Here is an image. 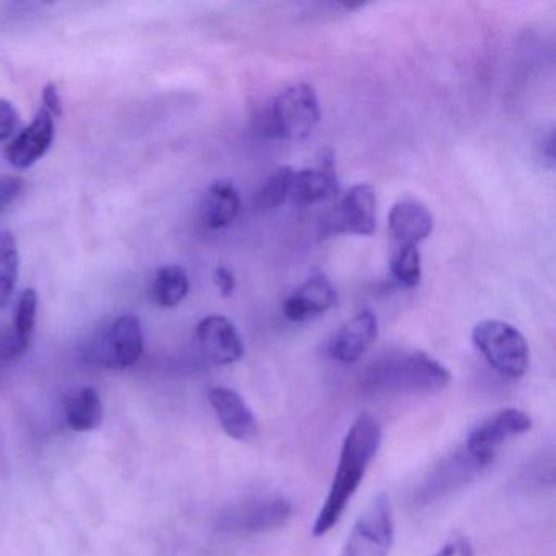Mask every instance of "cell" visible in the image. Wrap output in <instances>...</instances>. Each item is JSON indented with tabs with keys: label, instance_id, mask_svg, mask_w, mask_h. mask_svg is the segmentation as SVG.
<instances>
[{
	"label": "cell",
	"instance_id": "2e32d148",
	"mask_svg": "<svg viewBox=\"0 0 556 556\" xmlns=\"http://www.w3.org/2000/svg\"><path fill=\"white\" fill-rule=\"evenodd\" d=\"M434 229V217L421 201L405 198L396 201L389 214L393 247H418Z\"/></svg>",
	"mask_w": 556,
	"mask_h": 556
},
{
	"label": "cell",
	"instance_id": "7a4b0ae2",
	"mask_svg": "<svg viewBox=\"0 0 556 556\" xmlns=\"http://www.w3.org/2000/svg\"><path fill=\"white\" fill-rule=\"evenodd\" d=\"M447 367L422 351L395 350L369 364L361 386L374 395H432L447 389Z\"/></svg>",
	"mask_w": 556,
	"mask_h": 556
},
{
	"label": "cell",
	"instance_id": "5bb4252c",
	"mask_svg": "<svg viewBox=\"0 0 556 556\" xmlns=\"http://www.w3.org/2000/svg\"><path fill=\"white\" fill-rule=\"evenodd\" d=\"M338 294L327 276L317 273L302 282L282 304L288 320L301 324L325 314L337 305Z\"/></svg>",
	"mask_w": 556,
	"mask_h": 556
},
{
	"label": "cell",
	"instance_id": "8fae6325",
	"mask_svg": "<svg viewBox=\"0 0 556 556\" xmlns=\"http://www.w3.org/2000/svg\"><path fill=\"white\" fill-rule=\"evenodd\" d=\"M488 465L480 458L471 455L467 448L454 452V454L439 462L431 473L425 478L418 488L416 500L418 503L428 504L457 488L464 486L468 481L481 473Z\"/></svg>",
	"mask_w": 556,
	"mask_h": 556
},
{
	"label": "cell",
	"instance_id": "83f0119b",
	"mask_svg": "<svg viewBox=\"0 0 556 556\" xmlns=\"http://www.w3.org/2000/svg\"><path fill=\"white\" fill-rule=\"evenodd\" d=\"M432 556H475L470 540L465 536H454L442 545V548Z\"/></svg>",
	"mask_w": 556,
	"mask_h": 556
},
{
	"label": "cell",
	"instance_id": "e0dca14e",
	"mask_svg": "<svg viewBox=\"0 0 556 556\" xmlns=\"http://www.w3.org/2000/svg\"><path fill=\"white\" fill-rule=\"evenodd\" d=\"M340 190L334 155L331 151L321 152L315 167L295 172L292 180L291 198L298 204H315L337 197Z\"/></svg>",
	"mask_w": 556,
	"mask_h": 556
},
{
	"label": "cell",
	"instance_id": "603a6c76",
	"mask_svg": "<svg viewBox=\"0 0 556 556\" xmlns=\"http://www.w3.org/2000/svg\"><path fill=\"white\" fill-rule=\"evenodd\" d=\"M390 273L403 288H416L421 282V256L418 247H393Z\"/></svg>",
	"mask_w": 556,
	"mask_h": 556
},
{
	"label": "cell",
	"instance_id": "ffe728a7",
	"mask_svg": "<svg viewBox=\"0 0 556 556\" xmlns=\"http://www.w3.org/2000/svg\"><path fill=\"white\" fill-rule=\"evenodd\" d=\"M190 292V279L181 266L168 265L155 273L152 299L164 308L181 304Z\"/></svg>",
	"mask_w": 556,
	"mask_h": 556
},
{
	"label": "cell",
	"instance_id": "6da1fadb",
	"mask_svg": "<svg viewBox=\"0 0 556 556\" xmlns=\"http://www.w3.org/2000/svg\"><path fill=\"white\" fill-rule=\"evenodd\" d=\"M382 442V429L374 416L363 413L351 425L341 445L340 460L330 484L324 506L318 510L317 519L312 527V535H327L343 516L357 488L366 477L370 462L379 451Z\"/></svg>",
	"mask_w": 556,
	"mask_h": 556
},
{
	"label": "cell",
	"instance_id": "30bf717a",
	"mask_svg": "<svg viewBox=\"0 0 556 556\" xmlns=\"http://www.w3.org/2000/svg\"><path fill=\"white\" fill-rule=\"evenodd\" d=\"M194 346L200 356L213 366L239 363L245 354L239 331L223 315H210L197 325Z\"/></svg>",
	"mask_w": 556,
	"mask_h": 556
},
{
	"label": "cell",
	"instance_id": "9a60e30c",
	"mask_svg": "<svg viewBox=\"0 0 556 556\" xmlns=\"http://www.w3.org/2000/svg\"><path fill=\"white\" fill-rule=\"evenodd\" d=\"M210 403L219 419L220 428L236 441H249L258 432V421L252 408L236 390L214 387L210 390Z\"/></svg>",
	"mask_w": 556,
	"mask_h": 556
},
{
	"label": "cell",
	"instance_id": "4fadbf2b",
	"mask_svg": "<svg viewBox=\"0 0 556 556\" xmlns=\"http://www.w3.org/2000/svg\"><path fill=\"white\" fill-rule=\"evenodd\" d=\"M377 337H379V321L376 314L370 311L359 312L331 338L328 354L337 363H357L369 351Z\"/></svg>",
	"mask_w": 556,
	"mask_h": 556
},
{
	"label": "cell",
	"instance_id": "cb8c5ba5",
	"mask_svg": "<svg viewBox=\"0 0 556 556\" xmlns=\"http://www.w3.org/2000/svg\"><path fill=\"white\" fill-rule=\"evenodd\" d=\"M38 314V294L35 289H25L17 301L15 307L14 324L12 330L15 331L21 340L31 343L34 337L35 325H37Z\"/></svg>",
	"mask_w": 556,
	"mask_h": 556
},
{
	"label": "cell",
	"instance_id": "ba28073f",
	"mask_svg": "<svg viewBox=\"0 0 556 556\" xmlns=\"http://www.w3.org/2000/svg\"><path fill=\"white\" fill-rule=\"evenodd\" d=\"M376 190L370 185H354L341 198L333 211L321 220V239L338 236V233H354V236H372L377 224Z\"/></svg>",
	"mask_w": 556,
	"mask_h": 556
},
{
	"label": "cell",
	"instance_id": "4dcf8cb0",
	"mask_svg": "<svg viewBox=\"0 0 556 556\" xmlns=\"http://www.w3.org/2000/svg\"><path fill=\"white\" fill-rule=\"evenodd\" d=\"M539 157L542 159L543 167H555V131H549L539 146Z\"/></svg>",
	"mask_w": 556,
	"mask_h": 556
},
{
	"label": "cell",
	"instance_id": "ac0fdd59",
	"mask_svg": "<svg viewBox=\"0 0 556 556\" xmlns=\"http://www.w3.org/2000/svg\"><path fill=\"white\" fill-rule=\"evenodd\" d=\"M240 194L229 180H217L210 185L201 203V217L210 229L219 230L230 226L239 216Z\"/></svg>",
	"mask_w": 556,
	"mask_h": 556
},
{
	"label": "cell",
	"instance_id": "f546056e",
	"mask_svg": "<svg viewBox=\"0 0 556 556\" xmlns=\"http://www.w3.org/2000/svg\"><path fill=\"white\" fill-rule=\"evenodd\" d=\"M214 282H216L217 289H219L223 298H230L233 291H236V276H233V273L227 269L226 266H220V268L216 269V273H214Z\"/></svg>",
	"mask_w": 556,
	"mask_h": 556
},
{
	"label": "cell",
	"instance_id": "52a82bcc",
	"mask_svg": "<svg viewBox=\"0 0 556 556\" xmlns=\"http://www.w3.org/2000/svg\"><path fill=\"white\" fill-rule=\"evenodd\" d=\"M294 507L279 494H258L230 507L220 526L233 535L252 536L282 529L292 519Z\"/></svg>",
	"mask_w": 556,
	"mask_h": 556
},
{
	"label": "cell",
	"instance_id": "9c48e42d",
	"mask_svg": "<svg viewBox=\"0 0 556 556\" xmlns=\"http://www.w3.org/2000/svg\"><path fill=\"white\" fill-rule=\"evenodd\" d=\"M532 429V418L522 409L504 408L475 426L464 447L490 467L504 442Z\"/></svg>",
	"mask_w": 556,
	"mask_h": 556
},
{
	"label": "cell",
	"instance_id": "4316f807",
	"mask_svg": "<svg viewBox=\"0 0 556 556\" xmlns=\"http://www.w3.org/2000/svg\"><path fill=\"white\" fill-rule=\"evenodd\" d=\"M24 180L18 177H0V213L5 207L11 206L22 191H24Z\"/></svg>",
	"mask_w": 556,
	"mask_h": 556
},
{
	"label": "cell",
	"instance_id": "484cf974",
	"mask_svg": "<svg viewBox=\"0 0 556 556\" xmlns=\"http://www.w3.org/2000/svg\"><path fill=\"white\" fill-rule=\"evenodd\" d=\"M18 112L14 103L0 97V142L8 141L18 126Z\"/></svg>",
	"mask_w": 556,
	"mask_h": 556
},
{
	"label": "cell",
	"instance_id": "5b68a950",
	"mask_svg": "<svg viewBox=\"0 0 556 556\" xmlns=\"http://www.w3.org/2000/svg\"><path fill=\"white\" fill-rule=\"evenodd\" d=\"M471 341L500 376L520 379L529 370V344L513 325L501 320L478 321L471 330Z\"/></svg>",
	"mask_w": 556,
	"mask_h": 556
},
{
	"label": "cell",
	"instance_id": "277c9868",
	"mask_svg": "<svg viewBox=\"0 0 556 556\" xmlns=\"http://www.w3.org/2000/svg\"><path fill=\"white\" fill-rule=\"evenodd\" d=\"M144 353V331L136 315L110 318L97 328L86 346L87 363L102 369L125 370Z\"/></svg>",
	"mask_w": 556,
	"mask_h": 556
},
{
	"label": "cell",
	"instance_id": "8992f818",
	"mask_svg": "<svg viewBox=\"0 0 556 556\" xmlns=\"http://www.w3.org/2000/svg\"><path fill=\"white\" fill-rule=\"evenodd\" d=\"M395 522L389 494L379 493L357 517L338 556H389Z\"/></svg>",
	"mask_w": 556,
	"mask_h": 556
},
{
	"label": "cell",
	"instance_id": "f1b7e54d",
	"mask_svg": "<svg viewBox=\"0 0 556 556\" xmlns=\"http://www.w3.org/2000/svg\"><path fill=\"white\" fill-rule=\"evenodd\" d=\"M41 99H43V109L51 113L54 118L63 115V100H61L56 84L48 83L45 86L43 93H41Z\"/></svg>",
	"mask_w": 556,
	"mask_h": 556
},
{
	"label": "cell",
	"instance_id": "7c38bea8",
	"mask_svg": "<svg viewBox=\"0 0 556 556\" xmlns=\"http://www.w3.org/2000/svg\"><path fill=\"white\" fill-rule=\"evenodd\" d=\"M54 135H56L54 116L47 110L40 109L34 122L9 142L5 148V159L12 167L21 170L34 167L50 151Z\"/></svg>",
	"mask_w": 556,
	"mask_h": 556
},
{
	"label": "cell",
	"instance_id": "7402d4cb",
	"mask_svg": "<svg viewBox=\"0 0 556 556\" xmlns=\"http://www.w3.org/2000/svg\"><path fill=\"white\" fill-rule=\"evenodd\" d=\"M295 172L291 167H279L266 178L265 184L256 191L253 206L258 211L275 210L291 197L292 180Z\"/></svg>",
	"mask_w": 556,
	"mask_h": 556
},
{
	"label": "cell",
	"instance_id": "44dd1931",
	"mask_svg": "<svg viewBox=\"0 0 556 556\" xmlns=\"http://www.w3.org/2000/svg\"><path fill=\"white\" fill-rule=\"evenodd\" d=\"M21 271L17 240L9 230H0V308H4L14 294Z\"/></svg>",
	"mask_w": 556,
	"mask_h": 556
},
{
	"label": "cell",
	"instance_id": "3957f363",
	"mask_svg": "<svg viewBox=\"0 0 556 556\" xmlns=\"http://www.w3.org/2000/svg\"><path fill=\"white\" fill-rule=\"evenodd\" d=\"M317 92L308 84H295L279 93L263 112L260 128L268 138L305 139L320 122Z\"/></svg>",
	"mask_w": 556,
	"mask_h": 556
},
{
	"label": "cell",
	"instance_id": "d6986e66",
	"mask_svg": "<svg viewBox=\"0 0 556 556\" xmlns=\"http://www.w3.org/2000/svg\"><path fill=\"white\" fill-rule=\"evenodd\" d=\"M64 415L73 431H96L103 422V405L99 392L92 387L77 390L67 399Z\"/></svg>",
	"mask_w": 556,
	"mask_h": 556
},
{
	"label": "cell",
	"instance_id": "d4e9b609",
	"mask_svg": "<svg viewBox=\"0 0 556 556\" xmlns=\"http://www.w3.org/2000/svg\"><path fill=\"white\" fill-rule=\"evenodd\" d=\"M30 343L21 340L12 328L0 331V363H11L27 353Z\"/></svg>",
	"mask_w": 556,
	"mask_h": 556
}]
</instances>
